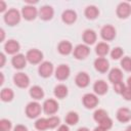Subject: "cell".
Returning <instances> with one entry per match:
<instances>
[{"instance_id": "11", "label": "cell", "mask_w": 131, "mask_h": 131, "mask_svg": "<svg viewBox=\"0 0 131 131\" xmlns=\"http://www.w3.org/2000/svg\"><path fill=\"white\" fill-rule=\"evenodd\" d=\"M116 13L120 18H127L131 14V5L128 2H121L117 6Z\"/></svg>"}, {"instance_id": "10", "label": "cell", "mask_w": 131, "mask_h": 131, "mask_svg": "<svg viewBox=\"0 0 131 131\" xmlns=\"http://www.w3.org/2000/svg\"><path fill=\"white\" fill-rule=\"evenodd\" d=\"M82 101H83V104L86 108H94L99 102L98 97L93 93H86L83 96Z\"/></svg>"}, {"instance_id": "34", "label": "cell", "mask_w": 131, "mask_h": 131, "mask_svg": "<svg viewBox=\"0 0 131 131\" xmlns=\"http://www.w3.org/2000/svg\"><path fill=\"white\" fill-rule=\"evenodd\" d=\"M12 128V124L8 119L0 120V131H10Z\"/></svg>"}, {"instance_id": "18", "label": "cell", "mask_w": 131, "mask_h": 131, "mask_svg": "<svg viewBox=\"0 0 131 131\" xmlns=\"http://www.w3.org/2000/svg\"><path fill=\"white\" fill-rule=\"evenodd\" d=\"M117 120L121 123H127L131 120V111L127 107H120L116 114Z\"/></svg>"}, {"instance_id": "16", "label": "cell", "mask_w": 131, "mask_h": 131, "mask_svg": "<svg viewBox=\"0 0 131 131\" xmlns=\"http://www.w3.org/2000/svg\"><path fill=\"white\" fill-rule=\"evenodd\" d=\"M54 10L50 5H43L39 9V17L42 20H50L53 17Z\"/></svg>"}, {"instance_id": "43", "label": "cell", "mask_w": 131, "mask_h": 131, "mask_svg": "<svg viewBox=\"0 0 131 131\" xmlns=\"http://www.w3.org/2000/svg\"><path fill=\"white\" fill-rule=\"evenodd\" d=\"M0 34H1V38H0V41L2 42V41L4 40V36H5V33H4V30H3V29H1V30H0Z\"/></svg>"}, {"instance_id": "48", "label": "cell", "mask_w": 131, "mask_h": 131, "mask_svg": "<svg viewBox=\"0 0 131 131\" xmlns=\"http://www.w3.org/2000/svg\"><path fill=\"white\" fill-rule=\"evenodd\" d=\"M125 131H131V126H129V127H127V129H126Z\"/></svg>"}, {"instance_id": "4", "label": "cell", "mask_w": 131, "mask_h": 131, "mask_svg": "<svg viewBox=\"0 0 131 131\" xmlns=\"http://www.w3.org/2000/svg\"><path fill=\"white\" fill-rule=\"evenodd\" d=\"M42 108H43V112L46 115H54L58 111L59 105H58V103L55 99L49 98V99H46L44 101V103L42 105Z\"/></svg>"}, {"instance_id": "14", "label": "cell", "mask_w": 131, "mask_h": 131, "mask_svg": "<svg viewBox=\"0 0 131 131\" xmlns=\"http://www.w3.org/2000/svg\"><path fill=\"white\" fill-rule=\"evenodd\" d=\"M75 83L78 87L80 88H85L89 85L90 83V77L87 73L85 72H80L77 74L76 78H75Z\"/></svg>"}, {"instance_id": "8", "label": "cell", "mask_w": 131, "mask_h": 131, "mask_svg": "<svg viewBox=\"0 0 131 131\" xmlns=\"http://www.w3.org/2000/svg\"><path fill=\"white\" fill-rule=\"evenodd\" d=\"M100 36L105 41H112L116 37V30L112 25H105L100 30Z\"/></svg>"}, {"instance_id": "22", "label": "cell", "mask_w": 131, "mask_h": 131, "mask_svg": "<svg viewBox=\"0 0 131 131\" xmlns=\"http://www.w3.org/2000/svg\"><path fill=\"white\" fill-rule=\"evenodd\" d=\"M108 80L113 83V84H116L118 82H122L123 80V73L120 69L118 68H114L110 71L108 73Z\"/></svg>"}, {"instance_id": "46", "label": "cell", "mask_w": 131, "mask_h": 131, "mask_svg": "<svg viewBox=\"0 0 131 131\" xmlns=\"http://www.w3.org/2000/svg\"><path fill=\"white\" fill-rule=\"evenodd\" d=\"M78 131H89V129L86 128V127H81V128L78 129Z\"/></svg>"}, {"instance_id": "9", "label": "cell", "mask_w": 131, "mask_h": 131, "mask_svg": "<svg viewBox=\"0 0 131 131\" xmlns=\"http://www.w3.org/2000/svg\"><path fill=\"white\" fill-rule=\"evenodd\" d=\"M54 71V68H53V64L50 62V61H43L39 68H38V72H39V75L43 78H49L52 73Z\"/></svg>"}, {"instance_id": "37", "label": "cell", "mask_w": 131, "mask_h": 131, "mask_svg": "<svg viewBox=\"0 0 131 131\" xmlns=\"http://www.w3.org/2000/svg\"><path fill=\"white\" fill-rule=\"evenodd\" d=\"M125 87L126 86H125V84L123 82H118V83L114 84V91L116 93H118V94H122L124 89H125Z\"/></svg>"}, {"instance_id": "41", "label": "cell", "mask_w": 131, "mask_h": 131, "mask_svg": "<svg viewBox=\"0 0 131 131\" xmlns=\"http://www.w3.org/2000/svg\"><path fill=\"white\" fill-rule=\"evenodd\" d=\"M5 10H6V3L3 0H1L0 1V12H4Z\"/></svg>"}, {"instance_id": "12", "label": "cell", "mask_w": 131, "mask_h": 131, "mask_svg": "<svg viewBox=\"0 0 131 131\" xmlns=\"http://www.w3.org/2000/svg\"><path fill=\"white\" fill-rule=\"evenodd\" d=\"M70 73H71V70L68 64H59L55 69V78L59 81L67 80L70 76Z\"/></svg>"}, {"instance_id": "3", "label": "cell", "mask_w": 131, "mask_h": 131, "mask_svg": "<svg viewBox=\"0 0 131 131\" xmlns=\"http://www.w3.org/2000/svg\"><path fill=\"white\" fill-rule=\"evenodd\" d=\"M89 53H90V48L86 44H78L73 50L74 57L77 59H85L89 55Z\"/></svg>"}, {"instance_id": "25", "label": "cell", "mask_w": 131, "mask_h": 131, "mask_svg": "<svg viewBox=\"0 0 131 131\" xmlns=\"http://www.w3.org/2000/svg\"><path fill=\"white\" fill-rule=\"evenodd\" d=\"M95 52L99 57H103L110 52V45L105 42H99L95 46Z\"/></svg>"}, {"instance_id": "1", "label": "cell", "mask_w": 131, "mask_h": 131, "mask_svg": "<svg viewBox=\"0 0 131 131\" xmlns=\"http://www.w3.org/2000/svg\"><path fill=\"white\" fill-rule=\"evenodd\" d=\"M4 21L6 23V25H8L10 27L16 26L20 21V13H19V11L17 9H15V8L8 9L4 14Z\"/></svg>"}, {"instance_id": "15", "label": "cell", "mask_w": 131, "mask_h": 131, "mask_svg": "<svg viewBox=\"0 0 131 131\" xmlns=\"http://www.w3.org/2000/svg\"><path fill=\"white\" fill-rule=\"evenodd\" d=\"M20 49V45L19 43L16 41V40H13V39H10L8 40L5 44H4V50L7 54H14L17 53Z\"/></svg>"}, {"instance_id": "36", "label": "cell", "mask_w": 131, "mask_h": 131, "mask_svg": "<svg viewBox=\"0 0 131 131\" xmlns=\"http://www.w3.org/2000/svg\"><path fill=\"white\" fill-rule=\"evenodd\" d=\"M121 67L126 72H131V58L129 56H125L121 59Z\"/></svg>"}, {"instance_id": "7", "label": "cell", "mask_w": 131, "mask_h": 131, "mask_svg": "<svg viewBox=\"0 0 131 131\" xmlns=\"http://www.w3.org/2000/svg\"><path fill=\"white\" fill-rule=\"evenodd\" d=\"M38 14H39V11L33 5H25L23 7V9H21V15L27 20H33V19H35Z\"/></svg>"}, {"instance_id": "33", "label": "cell", "mask_w": 131, "mask_h": 131, "mask_svg": "<svg viewBox=\"0 0 131 131\" xmlns=\"http://www.w3.org/2000/svg\"><path fill=\"white\" fill-rule=\"evenodd\" d=\"M47 123H48V129H52V128H55L59 125L60 120L56 116H51L47 119Z\"/></svg>"}, {"instance_id": "21", "label": "cell", "mask_w": 131, "mask_h": 131, "mask_svg": "<svg viewBox=\"0 0 131 131\" xmlns=\"http://www.w3.org/2000/svg\"><path fill=\"white\" fill-rule=\"evenodd\" d=\"M96 33L93 31V30H90V29H87L83 32V36H82V39L84 41V43L86 45H92L95 43L96 41Z\"/></svg>"}, {"instance_id": "32", "label": "cell", "mask_w": 131, "mask_h": 131, "mask_svg": "<svg viewBox=\"0 0 131 131\" xmlns=\"http://www.w3.org/2000/svg\"><path fill=\"white\" fill-rule=\"evenodd\" d=\"M98 124H99V127H101L102 129H104L106 131V130H108V129H111L113 127V120L107 116L102 121H100Z\"/></svg>"}, {"instance_id": "29", "label": "cell", "mask_w": 131, "mask_h": 131, "mask_svg": "<svg viewBox=\"0 0 131 131\" xmlns=\"http://www.w3.org/2000/svg\"><path fill=\"white\" fill-rule=\"evenodd\" d=\"M64 121L67 125H76L79 122V115L76 112H69L66 115Z\"/></svg>"}, {"instance_id": "35", "label": "cell", "mask_w": 131, "mask_h": 131, "mask_svg": "<svg viewBox=\"0 0 131 131\" xmlns=\"http://www.w3.org/2000/svg\"><path fill=\"white\" fill-rule=\"evenodd\" d=\"M123 54H124V50L121 47H115L111 51V57L113 59H119V58H121L123 56Z\"/></svg>"}, {"instance_id": "39", "label": "cell", "mask_w": 131, "mask_h": 131, "mask_svg": "<svg viewBox=\"0 0 131 131\" xmlns=\"http://www.w3.org/2000/svg\"><path fill=\"white\" fill-rule=\"evenodd\" d=\"M13 131H28V128H27L25 125L18 124V125H16V126L13 128Z\"/></svg>"}, {"instance_id": "24", "label": "cell", "mask_w": 131, "mask_h": 131, "mask_svg": "<svg viewBox=\"0 0 131 131\" xmlns=\"http://www.w3.org/2000/svg\"><path fill=\"white\" fill-rule=\"evenodd\" d=\"M29 93H30V96L36 100H39V99H42L44 97V90L38 86V85H35L33 87L30 88L29 90Z\"/></svg>"}, {"instance_id": "13", "label": "cell", "mask_w": 131, "mask_h": 131, "mask_svg": "<svg viewBox=\"0 0 131 131\" xmlns=\"http://www.w3.org/2000/svg\"><path fill=\"white\" fill-rule=\"evenodd\" d=\"M27 57L26 55L21 54V53H17L15 55H13V57L11 58V63L13 66L14 69L17 70H21L27 66Z\"/></svg>"}, {"instance_id": "31", "label": "cell", "mask_w": 131, "mask_h": 131, "mask_svg": "<svg viewBox=\"0 0 131 131\" xmlns=\"http://www.w3.org/2000/svg\"><path fill=\"white\" fill-rule=\"evenodd\" d=\"M107 117V113L104 111V110H102V108H99V110H96L95 112H94V114H93V119L97 122V123H99L100 121H102L104 118H106Z\"/></svg>"}, {"instance_id": "19", "label": "cell", "mask_w": 131, "mask_h": 131, "mask_svg": "<svg viewBox=\"0 0 131 131\" xmlns=\"http://www.w3.org/2000/svg\"><path fill=\"white\" fill-rule=\"evenodd\" d=\"M61 19H62V21H63L64 24H67V25H72V24H74V23L76 21V19H77V13H76V11L73 10V9H67V10H64V11L62 12V14H61Z\"/></svg>"}, {"instance_id": "2", "label": "cell", "mask_w": 131, "mask_h": 131, "mask_svg": "<svg viewBox=\"0 0 131 131\" xmlns=\"http://www.w3.org/2000/svg\"><path fill=\"white\" fill-rule=\"evenodd\" d=\"M41 111H42V106L37 101H31L26 106V115L30 119H35L39 117V115L41 114Z\"/></svg>"}, {"instance_id": "5", "label": "cell", "mask_w": 131, "mask_h": 131, "mask_svg": "<svg viewBox=\"0 0 131 131\" xmlns=\"http://www.w3.org/2000/svg\"><path fill=\"white\" fill-rule=\"evenodd\" d=\"M26 57H27V60L32 63V64H37L39 62H41V60L43 59V53L36 49V48H33V49H30L27 54H26Z\"/></svg>"}, {"instance_id": "6", "label": "cell", "mask_w": 131, "mask_h": 131, "mask_svg": "<svg viewBox=\"0 0 131 131\" xmlns=\"http://www.w3.org/2000/svg\"><path fill=\"white\" fill-rule=\"evenodd\" d=\"M13 82L18 88H27L30 84V78L25 73L19 72L13 76Z\"/></svg>"}, {"instance_id": "42", "label": "cell", "mask_w": 131, "mask_h": 131, "mask_svg": "<svg viewBox=\"0 0 131 131\" xmlns=\"http://www.w3.org/2000/svg\"><path fill=\"white\" fill-rule=\"evenodd\" d=\"M57 131H70V129H69V126L64 124V125H60V126L58 127Z\"/></svg>"}, {"instance_id": "20", "label": "cell", "mask_w": 131, "mask_h": 131, "mask_svg": "<svg viewBox=\"0 0 131 131\" xmlns=\"http://www.w3.org/2000/svg\"><path fill=\"white\" fill-rule=\"evenodd\" d=\"M93 90L97 95H104L108 90V85L103 80H97L93 85Z\"/></svg>"}, {"instance_id": "40", "label": "cell", "mask_w": 131, "mask_h": 131, "mask_svg": "<svg viewBox=\"0 0 131 131\" xmlns=\"http://www.w3.org/2000/svg\"><path fill=\"white\" fill-rule=\"evenodd\" d=\"M5 60H6V57H5V54L4 53H0V67H4V63H5Z\"/></svg>"}, {"instance_id": "44", "label": "cell", "mask_w": 131, "mask_h": 131, "mask_svg": "<svg viewBox=\"0 0 131 131\" xmlns=\"http://www.w3.org/2000/svg\"><path fill=\"white\" fill-rule=\"evenodd\" d=\"M127 86L131 88V76H130V77L128 78V80H127Z\"/></svg>"}, {"instance_id": "17", "label": "cell", "mask_w": 131, "mask_h": 131, "mask_svg": "<svg viewBox=\"0 0 131 131\" xmlns=\"http://www.w3.org/2000/svg\"><path fill=\"white\" fill-rule=\"evenodd\" d=\"M94 68L99 73H106L110 68V62L104 57H98L94 60Z\"/></svg>"}, {"instance_id": "28", "label": "cell", "mask_w": 131, "mask_h": 131, "mask_svg": "<svg viewBox=\"0 0 131 131\" xmlns=\"http://www.w3.org/2000/svg\"><path fill=\"white\" fill-rule=\"evenodd\" d=\"M14 97V92L12 89L10 88H3L1 90V93H0V98L2 101L4 102H9L13 99Z\"/></svg>"}, {"instance_id": "47", "label": "cell", "mask_w": 131, "mask_h": 131, "mask_svg": "<svg viewBox=\"0 0 131 131\" xmlns=\"http://www.w3.org/2000/svg\"><path fill=\"white\" fill-rule=\"evenodd\" d=\"M93 131H105V130H104V129H102L101 127H99V126H98V127H96V128H95Z\"/></svg>"}, {"instance_id": "45", "label": "cell", "mask_w": 131, "mask_h": 131, "mask_svg": "<svg viewBox=\"0 0 131 131\" xmlns=\"http://www.w3.org/2000/svg\"><path fill=\"white\" fill-rule=\"evenodd\" d=\"M0 76H1V81H0V84L2 85L4 83V76H3V73H0Z\"/></svg>"}, {"instance_id": "27", "label": "cell", "mask_w": 131, "mask_h": 131, "mask_svg": "<svg viewBox=\"0 0 131 131\" xmlns=\"http://www.w3.org/2000/svg\"><path fill=\"white\" fill-rule=\"evenodd\" d=\"M85 16L88 19H95L98 14H99V10L95 5H89L85 8Z\"/></svg>"}, {"instance_id": "23", "label": "cell", "mask_w": 131, "mask_h": 131, "mask_svg": "<svg viewBox=\"0 0 131 131\" xmlns=\"http://www.w3.org/2000/svg\"><path fill=\"white\" fill-rule=\"evenodd\" d=\"M57 50L62 55H69L70 53H72V51L74 49H73V45H72L71 42H69V41H61L57 45Z\"/></svg>"}, {"instance_id": "30", "label": "cell", "mask_w": 131, "mask_h": 131, "mask_svg": "<svg viewBox=\"0 0 131 131\" xmlns=\"http://www.w3.org/2000/svg\"><path fill=\"white\" fill-rule=\"evenodd\" d=\"M35 128L39 131H44L46 129H48V123H47V119L45 118H39L36 122H35Z\"/></svg>"}, {"instance_id": "26", "label": "cell", "mask_w": 131, "mask_h": 131, "mask_svg": "<svg viewBox=\"0 0 131 131\" xmlns=\"http://www.w3.org/2000/svg\"><path fill=\"white\" fill-rule=\"evenodd\" d=\"M68 87L63 84H59L57 86H55L54 90H53V93H54V96L59 98V99H63L67 97L68 95Z\"/></svg>"}, {"instance_id": "38", "label": "cell", "mask_w": 131, "mask_h": 131, "mask_svg": "<svg viewBox=\"0 0 131 131\" xmlns=\"http://www.w3.org/2000/svg\"><path fill=\"white\" fill-rule=\"evenodd\" d=\"M121 95L124 97V99H126V100H131V88L128 87V86H126L125 89H124V91H123V93H122Z\"/></svg>"}]
</instances>
